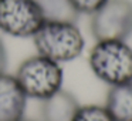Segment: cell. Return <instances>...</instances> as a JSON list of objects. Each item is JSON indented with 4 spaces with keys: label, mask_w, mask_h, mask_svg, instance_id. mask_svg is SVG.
<instances>
[{
    "label": "cell",
    "mask_w": 132,
    "mask_h": 121,
    "mask_svg": "<svg viewBox=\"0 0 132 121\" xmlns=\"http://www.w3.org/2000/svg\"><path fill=\"white\" fill-rule=\"evenodd\" d=\"M88 64L92 74L108 87L132 81V47L123 40L97 41Z\"/></svg>",
    "instance_id": "cell-1"
},
{
    "label": "cell",
    "mask_w": 132,
    "mask_h": 121,
    "mask_svg": "<svg viewBox=\"0 0 132 121\" xmlns=\"http://www.w3.org/2000/svg\"><path fill=\"white\" fill-rule=\"evenodd\" d=\"M31 39L37 54L58 64L75 60L85 47L82 33L74 23H43Z\"/></svg>",
    "instance_id": "cell-2"
},
{
    "label": "cell",
    "mask_w": 132,
    "mask_h": 121,
    "mask_svg": "<svg viewBox=\"0 0 132 121\" xmlns=\"http://www.w3.org/2000/svg\"><path fill=\"white\" fill-rule=\"evenodd\" d=\"M14 77L27 98L43 101L63 88L64 73L61 64L34 54L21 61Z\"/></svg>",
    "instance_id": "cell-3"
},
{
    "label": "cell",
    "mask_w": 132,
    "mask_h": 121,
    "mask_svg": "<svg viewBox=\"0 0 132 121\" xmlns=\"http://www.w3.org/2000/svg\"><path fill=\"white\" fill-rule=\"evenodd\" d=\"M89 30L95 41H126L132 36V0H106L91 14Z\"/></svg>",
    "instance_id": "cell-4"
},
{
    "label": "cell",
    "mask_w": 132,
    "mask_h": 121,
    "mask_svg": "<svg viewBox=\"0 0 132 121\" xmlns=\"http://www.w3.org/2000/svg\"><path fill=\"white\" fill-rule=\"evenodd\" d=\"M44 23L36 0H0V32L17 39L33 37Z\"/></svg>",
    "instance_id": "cell-5"
},
{
    "label": "cell",
    "mask_w": 132,
    "mask_h": 121,
    "mask_svg": "<svg viewBox=\"0 0 132 121\" xmlns=\"http://www.w3.org/2000/svg\"><path fill=\"white\" fill-rule=\"evenodd\" d=\"M27 95L14 75L0 74V121H20L24 118Z\"/></svg>",
    "instance_id": "cell-6"
},
{
    "label": "cell",
    "mask_w": 132,
    "mask_h": 121,
    "mask_svg": "<svg viewBox=\"0 0 132 121\" xmlns=\"http://www.w3.org/2000/svg\"><path fill=\"white\" fill-rule=\"evenodd\" d=\"M40 103L41 121H72L78 107L81 105L77 97L64 88Z\"/></svg>",
    "instance_id": "cell-7"
},
{
    "label": "cell",
    "mask_w": 132,
    "mask_h": 121,
    "mask_svg": "<svg viewBox=\"0 0 132 121\" xmlns=\"http://www.w3.org/2000/svg\"><path fill=\"white\" fill-rule=\"evenodd\" d=\"M104 105L114 121H132V81L109 87Z\"/></svg>",
    "instance_id": "cell-8"
},
{
    "label": "cell",
    "mask_w": 132,
    "mask_h": 121,
    "mask_svg": "<svg viewBox=\"0 0 132 121\" xmlns=\"http://www.w3.org/2000/svg\"><path fill=\"white\" fill-rule=\"evenodd\" d=\"M44 19V23H74L77 24L80 13L71 0H36Z\"/></svg>",
    "instance_id": "cell-9"
},
{
    "label": "cell",
    "mask_w": 132,
    "mask_h": 121,
    "mask_svg": "<svg viewBox=\"0 0 132 121\" xmlns=\"http://www.w3.org/2000/svg\"><path fill=\"white\" fill-rule=\"evenodd\" d=\"M72 121H114V118L105 105L84 104L78 107Z\"/></svg>",
    "instance_id": "cell-10"
},
{
    "label": "cell",
    "mask_w": 132,
    "mask_h": 121,
    "mask_svg": "<svg viewBox=\"0 0 132 121\" xmlns=\"http://www.w3.org/2000/svg\"><path fill=\"white\" fill-rule=\"evenodd\" d=\"M80 14H89L97 12L106 0H71Z\"/></svg>",
    "instance_id": "cell-11"
},
{
    "label": "cell",
    "mask_w": 132,
    "mask_h": 121,
    "mask_svg": "<svg viewBox=\"0 0 132 121\" xmlns=\"http://www.w3.org/2000/svg\"><path fill=\"white\" fill-rule=\"evenodd\" d=\"M7 69V49L3 39L0 37V74L6 73Z\"/></svg>",
    "instance_id": "cell-12"
},
{
    "label": "cell",
    "mask_w": 132,
    "mask_h": 121,
    "mask_svg": "<svg viewBox=\"0 0 132 121\" xmlns=\"http://www.w3.org/2000/svg\"><path fill=\"white\" fill-rule=\"evenodd\" d=\"M20 121H36V120H31V118H26V117H24V118H21Z\"/></svg>",
    "instance_id": "cell-13"
}]
</instances>
